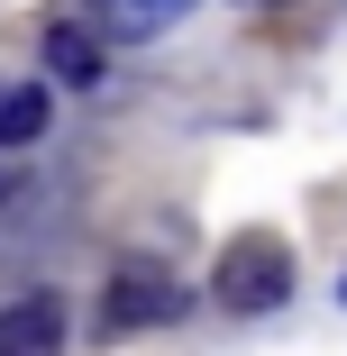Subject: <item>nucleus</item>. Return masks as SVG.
<instances>
[{"mask_svg": "<svg viewBox=\"0 0 347 356\" xmlns=\"http://www.w3.org/2000/svg\"><path fill=\"white\" fill-rule=\"evenodd\" d=\"M183 10H192V0H83V28H92V37H119V46H147V37H165Z\"/></svg>", "mask_w": 347, "mask_h": 356, "instance_id": "7ed1b4c3", "label": "nucleus"}, {"mask_svg": "<svg viewBox=\"0 0 347 356\" xmlns=\"http://www.w3.org/2000/svg\"><path fill=\"white\" fill-rule=\"evenodd\" d=\"M0 356H64V302L55 293H28L0 311Z\"/></svg>", "mask_w": 347, "mask_h": 356, "instance_id": "20e7f679", "label": "nucleus"}, {"mask_svg": "<svg viewBox=\"0 0 347 356\" xmlns=\"http://www.w3.org/2000/svg\"><path fill=\"white\" fill-rule=\"evenodd\" d=\"M165 320H183V283H174V274H156V265L110 274V293H101V329H110V338L165 329Z\"/></svg>", "mask_w": 347, "mask_h": 356, "instance_id": "f03ea898", "label": "nucleus"}, {"mask_svg": "<svg viewBox=\"0 0 347 356\" xmlns=\"http://www.w3.org/2000/svg\"><path fill=\"white\" fill-rule=\"evenodd\" d=\"M211 302L229 320H265V311H284L293 302V247L284 238H229L220 274H211Z\"/></svg>", "mask_w": 347, "mask_h": 356, "instance_id": "f257e3e1", "label": "nucleus"}, {"mask_svg": "<svg viewBox=\"0 0 347 356\" xmlns=\"http://www.w3.org/2000/svg\"><path fill=\"white\" fill-rule=\"evenodd\" d=\"M46 137V92L37 83H0V147H37Z\"/></svg>", "mask_w": 347, "mask_h": 356, "instance_id": "423d86ee", "label": "nucleus"}, {"mask_svg": "<svg viewBox=\"0 0 347 356\" xmlns=\"http://www.w3.org/2000/svg\"><path fill=\"white\" fill-rule=\"evenodd\" d=\"M46 74L92 92V83H101V37H92V28H74V19H55V28H46Z\"/></svg>", "mask_w": 347, "mask_h": 356, "instance_id": "39448f33", "label": "nucleus"}]
</instances>
